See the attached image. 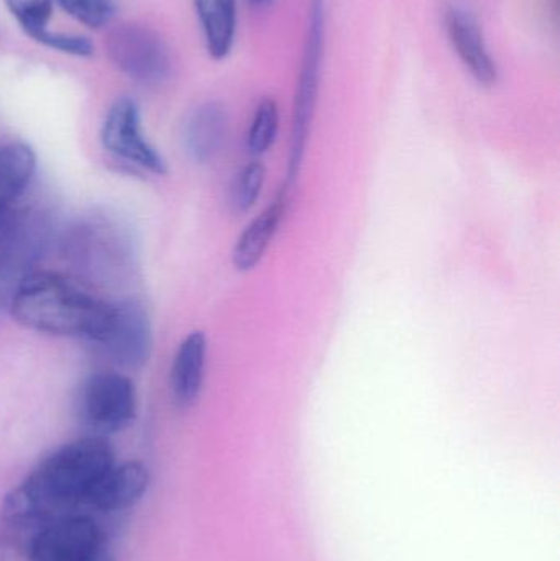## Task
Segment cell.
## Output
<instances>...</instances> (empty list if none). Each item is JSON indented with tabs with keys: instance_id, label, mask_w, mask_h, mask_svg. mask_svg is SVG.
Listing matches in <instances>:
<instances>
[{
	"instance_id": "d6986e66",
	"label": "cell",
	"mask_w": 560,
	"mask_h": 561,
	"mask_svg": "<svg viewBox=\"0 0 560 561\" xmlns=\"http://www.w3.org/2000/svg\"><path fill=\"white\" fill-rule=\"evenodd\" d=\"M9 15L15 20L23 33L35 42L49 30L55 0H2Z\"/></svg>"
},
{
	"instance_id": "4fadbf2b",
	"label": "cell",
	"mask_w": 560,
	"mask_h": 561,
	"mask_svg": "<svg viewBox=\"0 0 560 561\" xmlns=\"http://www.w3.org/2000/svg\"><path fill=\"white\" fill-rule=\"evenodd\" d=\"M229 115L219 102H204L190 112L183 125V147L194 163H209L226 144Z\"/></svg>"
},
{
	"instance_id": "e0dca14e",
	"label": "cell",
	"mask_w": 560,
	"mask_h": 561,
	"mask_svg": "<svg viewBox=\"0 0 560 561\" xmlns=\"http://www.w3.org/2000/svg\"><path fill=\"white\" fill-rule=\"evenodd\" d=\"M285 213L286 197L279 196L240 233L232 253L233 265L239 272H250L262 262L270 243L278 232Z\"/></svg>"
},
{
	"instance_id": "52a82bcc",
	"label": "cell",
	"mask_w": 560,
	"mask_h": 561,
	"mask_svg": "<svg viewBox=\"0 0 560 561\" xmlns=\"http://www.w3.org/2000/svg\"><path fill=\"white\" fill-rule=\"evenodd\" d=\"M30 561H114L104 533L85 514H66L49 520L26 539Z\"/></svg>"
},
{
	"instance_id": "cb8c5ba5",
	"label": "cell",
	"mask_w": 560,
	"mask_h": 561,
	"mask_svg": "<svg viewBox=\"0 0 560 561\" xmlns=\"http://www.w3.org/2000/svg\"><path fill=\"white\" fill-rule=\"evenodd\" d=\"M13 213H15V210H13ZM12 214H10V216L7 217V219L3 220V222H0V236H2L3 230H5L7 224H9V220H10V217H12Z\"/></svg>"
},
{
	"instance_id": "44dd1931",
	"label": "cell",
	"mask_w": 560,
	"mask_h": 561,
	"mask_svg": "<svg viewBox=\"0 0 560 561\" xmlns=\"http://www.w3.org/2000/svg\"><path fill=\"white\" fill-rule=\"evenodd\" d=\"M266 171L260 161L243 167L230 187V204L237 213H247L255 206L265 186Z\"/></svg>"
},
{
	"instance_id": "8fae6325",
	"label": "cell",
	"mask_w": 560,
	"mask_h": 561,
	"mask_svg": "<svg viewBox=\"0 0 560 561\" xmlns=\"http://www.w3.org/2000/svg\"><path fill=\"white\" fill-rule=\"evenodd\" d=\"M446 30L467 71L483 88H493L499 81V66L490 55L476 15L466 7L450 5L446 10Z\"/></svg>"
},
{
	"instance_id": "ba28073f",
	"label": "cell",
	"mask_w": 560,
	"mask_h": 561,
	"mask_svg": "<svg viewBox=\"0 0 560 561\" xmlns=\"http://www.w3.org/2000/svg\"><path fill=\"white\" fill-rule=\"evenodd\" d=\"M102 148L118 163L141 173L164 176L168 163L145 134L137 101L118 98L105 112L101 125Z\"/></svg>"
},
{
	"instance_id": "5bb4252c",
	"label": "cell",
	"mask_w": 560,
	"mask_h": 561,
	"mask_svg": "<svg viewBox=\"0 0 560 561\" xmlns=\"http://www.w3.org/2000/svg\"><path fill=\"white\" fill-rule=\"evenodd\" d=\"M206 363L207 336L201 330H194L184 336L171 363L170 389L178 408L196 404L203 391Z\"/></svg>"
},
{
	"instance_id": "603a6c76",
	"label": "cell",
	"mask_w": 560,
	"mask_h": 561,
	"mask_svg": "<svg viewBox=\"0 0 560 561\" xmlns=\"http://www.w3.org/2000/svg\"><path fill=\"white\" fill-rule=\"evenodd\" d=\"M275 0H249L250 5L256 7V9H265V7L272 5Z\"/></svg>"
},
{
	"instance_id": "5b68a950",
	"label": "cell",
	"mask_w": 560,
	"mask_h": 561,
	"mask_svg": "<svg viewBox=\"0 0 560 561\" xmlns=\"http://www.w3.org/2000/svg\"><path fill=\"white\" fill-rule=\"evenodd\" d=\"M137 409V389L124 373H94L79 389V421L94 437L121 434L134 424Z\"/></svg>"
},
{
	"instance_id": "8992f818",
	"label": "cell",
	"mask_w": 560,
	"mask_h": 561,
	"mask_svg": "<svg viewBox=\"0 0 560 561\" xmlns=\"http://www.w3.org/2000/svg\"><path fill=\"white\" fill-rule=\"evenodd\" d=\"M108 61L128 81L144 88H157L173 71L170 48L150 26L118 23L105 39Z\"/></svg>"
},
{
	"instance_id": "30bf717a",
	"label": "cell",
	"mask_w": 560,
	"mask_h": 561,
	"mask_svg": "<svg viewBox=\"0 0 560 561\" xmlns=\"http://www.w3.org/2000/svg\"><path fill=\"white\" fill-rule=\"evenodd\" d=\"M122 369H140L153 346L147 310L135 300L111 302L107 317L94 342Z\"/></svg>"
},
{
	"instance_id": "277c9868",
	"label": "cell",
	"mask_w": 560,
	"mask_h": 561,
	"mask_svg": "<svg viewBox=\"0 0 560 561\" xmlns=\"http://www.w3.org/2000/svg\"><path fill=\"white\" fill-rule=\"evenodd\" d=\"M43 210H15L0 236V310L10 306L20 284L36 272L52 237Z\"/></svg>"
},
{
	"instance_id": "6da1fadb",
	"label": "cell",
	"mask_w": 560,
	"mask_h": 561,
	"mask_svg": "<svg viewBox=\"0 0 560 561\" xmlns=\"http://www.w3.org/2000/svg\"><path fill=\"white\" fill-rule=\"evenodd\" d=\"M115 463L105 438H79L62 445L5 496L2 516L23 542L49 520L76 513L95 481Z\"/></svg>"
},
{
	"instance_id": "ffe728a7",
	"label": "cell",
	"mask_w": 560,
	"mask_h": 561,
	"mask_svg": "<svg viewBox=\"0 0 560 561\" xmlns=\"http://www.w3.org/2000/svg\"><path fill=\"white\" fill-rule=\"evenodd\" d=\"M55 5L88 30L105 28L117 15L114 0H55Z\"/></svg>"
},
{
	"instance_id": "9c48e42d",
	"label": "cell",
	"mask_w": 560,
	"mask_h": 561,
	"mask_svg": "<svg viewBox=\"0 0 560 561\" xmlns=\"http://www.w3.org/2000/svg\"><path fill=\"white\" fill-rule=\"evenodd\" d=\"M117 229L108 220L92 219L75 227L66 240V256L88 279L107 284L124 275L132 252L124 233Z\"/></svg>"
},
{
	"instance_id": "3957f363",
	"label": "cell",
	"mask_w": 560,
	"mask_h": 561,
	"mask_svg": "<svg viewBox=\"0 0 560 561\" xmlns=\"http://www.w3.org/2000/svg\"><path fill=\"white\" fill-rule=\"evenodd\" d=\"M325 0L309 2L308 28H306L305 51L296 84L293 104L292 147H289V181L298 176L305 160L309 131L318 104L321 84L322 56H324Z\"/></svg>"
},
{
	"instance_id": "7c38bea8",
	"label": "cell",
	"mask_w": 560,
	"mask_h": 561,
	"mask_svg": "<svg viewBox=\"0 0 560 561\" xmlns=\"http://www.w3.org/2000/svg\"><path fill=\"white\" fill-rule=\"evenodd\" d=\"M150 474L140 461L112 465L89 491L85 504L102 511L117 513L137 504L148 490Z\"/></svg>"
},
{
	"instance_id": "7402d4cb",
	"label": "cell",
	"mask_w": 560,
	"mask_h": 561,
	"mask_svg": "<svg viewBox=\"0 0 560 561\" xmlns=\"http://www.w3.org/2000/svg\"><path fill=\"white\" fill-rule=\"evenodd\" d=\"M35 43L43 48L72 56V58H91L95 53L94 43L89 36L81 35V33L58 32V30L49 28L39 35Z\"/></svg>"
},
{
	"instance_id": "9a60e30c",
	"label": "cell",
	"mask_w": 560,
	"mask_h": 561,
	"mask_svg": "<svg viewBox=\"0 0 560 561\" xmlns=\"http://www.w3.org/2000/svg\"><path fill=\"white\" fill-rule=\"evenodd\" d=\"M36 153L23 141H10L0 147V222L15 210L35 178Z\"/></svg>"
},
{
	"instance_id": "2e32d148",
	"label": "cell",
	"mask_w": 560,
	"mask_h": 561,
	"mask_svg": "<svg viewBox=\"0 0 560 561\" xmlns=\"http://www.w3.org/2000/svg\"><path fill=\"white\" fill-rule=\"evenodd\" d=\"M207 55L222 61L232 53L237 35V0H193Z\"/></svg>"
},
{
	"instance_id": "ac0fdd59",
	"label": "cell",
	"mask_w": 560,
	"mask_h": 561,
	"mask_svg": "<svg viewBox=\"0 0 560 561\" xmlns=\"http://www.w3.org/2000/svg\"><path fill=\"white\" fill-rule=\"evenodd\" d=\"M279 128V108L275 99L265 98L256 105L247 135V148L253 157H262L275 144Z\"/></svg>"
},
{
	"instance_id": "7a4b0ae2",
	"label": "cell",
	"mask_w": 560,
	"mask_h": 561,
	"mask_svg": "<svg viewBox=\"0 0 560 561\" xmlns=\"http://www.w3.org/2000/svg\"><path fill=\"white\" fill-rule=\"evenodd\" d=\"M108 306L75 280L36 270L20 284L9 310L16 323L33 332L94 342Z\"/></svg>"
}]
</instances>
